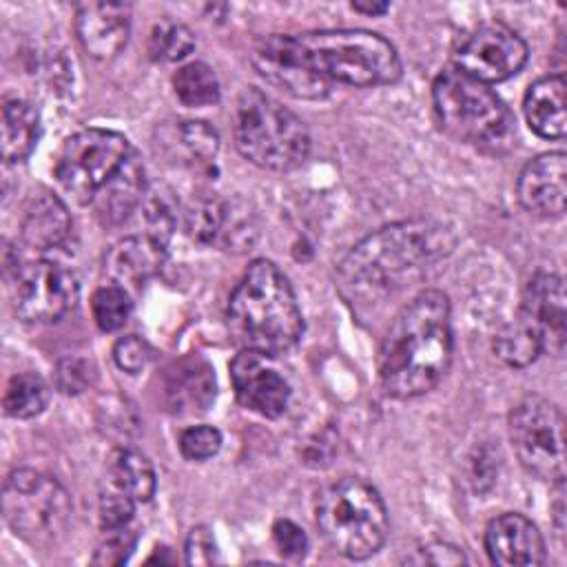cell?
Returning <instances> with one entry per match:
<instances>
[{
	"label": "cell",
	"mask_w": 567,
	"mask_h": 567,
	"mask_svg": "<svg viewBox=\"0 0 567 567\" xmlns=\"http://www.w3.org/2000/svg\"><path fill=\"white\" fill-rule=\"evenodd\" d=\"M2 514L16 536L33 547L49 549L66 536L73 505L58 478L20 467L4 478Z\"/></svg>",
	"instance_id": "ba28073f"
},
{
	"label": "cell",
	"mask_w": 567,
	"mask_h": 567,
	"mask_svg": "<svg viewBox=\"0 0 567 567\" xmlns=\"http://www.w3.org/2000/svg\"><path fill=\"white\" fill-rule=\"evenodd\" d=\"M49 403V385L35 372H20L11 377L4 390V412L11 419H33Z\"/></svg>",
	"instance_id": "83f0119b"
},
{
	"label": "cell",
	"mask_w": 567,
	"mask_h": 567,
	"mask_svg": "<svg viewBox=\"0 0 567 567\" xmlns=\"http://www.w3.org/2000/svg\"><path fill=\"white\" fill-rule=\"evenodd\" d=\"M109 481L126 492L135 503H146L155 494V470L151 461L133 447H115L106 461Z\"/></svg>",
	"instance_id": "d4e9b609"
},
{
	"label": "cell",
	"mask_w": 567,
	"mask_h": 567,
	"mask_svg": "<svg viewBox=\"0 0 567 567\" xmlns=\"http://www.w3.org/2000/svg\"><path fill=\"white\" fill-rule=\"evenodd\" d=\"M221 447V434L213 425H193L179 434V452L188 461H206Z\"/></svg>",
	"instance_id": "d6a6232c"
},
{
	"label": "cell",
	"mask_w": 567,
	"mask_h": 567,
	"mask_svg": "<svg viewBox=\"0 0 567 567\" xmlns=\"http://www.w3.org/2000/svg\"><path fill=\"white\" fill-rule=\"evenodd\" d=\"M233 135L237 151L255 166L292 171L310 153L306 124L268 93L248 86L235 106Z\"/></svg>",
	"instance_id": "8992f818"
},
{
	"label": "cell",
	"mask_w": 567,
	"mask_h": 567,
	"mask_svg": "<svg viewBox=\"0 0 567 567\" xmlns=\"http://www.w3.org/2000/svg\"><path fill=\"white\" fill-rule=\"evenodd\" d=\"M195 47L190 29L175 20H159L153 24L148 35V55L155 62H177L184 60Z\"/></svg>",
	"instance_id": "f1b7e54d"
},
{
	"label": "cell",
	"mask_w": 567,
	"mask_h": 567,
	"mask_svg": "<svg viewBox=\"0 0 567 567\" xmlns=\"http://www.w3.org/2000/svg\"><path fill=\"white\" fill-rule=\"evenodd\" d=\"M509 439L520 465L563 485L565 478V419L547 399L529 394L509 414Z\"/></svg>",
	"instance_id": "30bf717a"
},
{
	"label": "cell",
	"mask_w": 567,
	"mask_h": 567,
	"mask_svg": "<svg viewBox=\"0 0 567 567\" xmlns=\"http://www.w3.org/2000/svg\"><path fill=\"white\" fill-rule=\"evenodd\" d=\"M432 102L436 120L450 137L489 155L514 148V115L487 84L447 66L432 84Z\"/></svg>",
	"instance_id": "277c9868"
},
{
	"label": "cell",
	"mask_w": 567,
	"mask_h": 567,
	"mask_svg": "<svg viewBox=\"0 0 567 567\" xmlns=\"http://www.w3.org/2000/svg\"><path fill=\"white\" fill-rule=\"evenodd\" d=\"M184 554L188 565H213L219 563V549L208 527L197 525L188 532L184 543Z\"/></svg>",
	"instance_id": "8d00e7d4"
},
{
	"label": "cell",
	"mask_w": 567,
	"mask_h": 567,
	"mask_svg": "<svg viewBox=\"0 0 567 567\" xmlns=\"http://www.w3.org/2000/svg\"><path fill=\"white\" fill-rule=\"evenodd\" d=\"M485 551L501 567H534L545 563V543L538 527L523 514L507 512L489 520Z\"/></svg>",
	"instance_id": "e0dca14e"
},
{
	"label": "cell",
	"mask_w": 567,
	"mask_h": 567,
	"mask_svg": "<svg viewBox=\"0 0 567 567\" xmlns=\"http://www.w3.org/2000/svg\"><path fill=\"white\" fill-rule=\"evenodd\" d=\"M520 317H525L540 334L543 350L560 352L565 346V286L554 272H536L520 301Z\"/></svg>",
	"instance_id": "ac0fdd59"
},
{
	"label": "cell",
	"mask_w": 567,
	"mask_h": 567,
	"mask_svg": "<svg viewBox=\"0 0 567 567\" xmlns=\"http://www.w3.org/2000/svg\"><path fill=\"white\" fill-rule=\"evenodd\" d=\"M352 9L365 16H381L390 9L388 2H352Z\"/></svg>",
	"instance_id": "60d3db41"
},
{
	"label": "cell",
	"mask_w": 567,
	"mask_h": 567,
	"mask_svg": "<svg viewBox=\"0 0 567 567\" xmlns=\"http://www.w3.org/2000/svg\"><path fill=\"white\" fill-rule=\"evenodd\" d=\"M75 33L82 49L95 60L115 58L128 42L131 4L82 2L75 11Z\"/></svg>",
	"instance_id": "2e32d148"
},
{
	"label": "cell",
	"mask_w": 567,
	"mask_h": 567,
	"mask_svg": "<svg viewBox=\"0 0 567 567\" xmlns=\"http://www.w3.org/2000/svg\"><path fill=\"white\" fill-rule=\"evenodd\" d=\"M135 501L109 481L106 489L100 494V525L104 532L126 527L133 520Z\"/></svg>",
	"instance_id": "1f68e13d"
},
{
	"label": "cell",
	"mask_w": 567,
	"mask_h": 567,
	"mask_svg": "<svg viewBox=\"0 0 567 567\" xmlns=\"http://www.w3.org/2000/svg\"><path fill=\"white\" fill-rule=\"evenodd\" d=\"M104 534L106 536L97 545L93 563L95 565H120V563H124L128 558V554L133 551V547H135L137 534L133 529H128V525L120 527V529H109Z\"/></svg>",
	"instance_id": "836d02e7"
},
{
	"label": "cell",
	"mask_w": 567,
	"mask_h": 567,
	"mask_svg": "<svg viewBox=\"0 0 567 567\" xmlns=\"http://www.w3.org/2000/svg\"><path fill=\"white\" fill-rule=\"evenodd\" d=\"M494 352L512 368H525L543 352V339L538 330L520 315L505 323L494 337Z\"/></svg>",
	"instance_id": "484cf974"
},
{
	"label": "cell",
	"mask_w": 567,
	"mask_h": 567,
	"mask_svg": "<svg viewBox=\"0 0 567 567\" xmlns=\"http://www.w3.org/2000/svg\"><path fill=\"white\" fill-rule=\"evenodd\" d=\"M523 111L534 133L547 140H563L567 128L565 78L556 73L536 80L525 93Z\"/></svg>",
	"instance_id": "603a6c76"
},
{
	"label": "cell",
	"mask_w": 567,
	"mask_h": 567,
	"mask_svg": "<svg viewBox=\"0 0 567 567\" xmlns=\"http://www.w3.org/2000/svg\"><path fill=\"white\" fill-rule=\"evenodd\" d=\"M93 381V368L89 361L78 357L60 359L55 365V385L64 394H80L91 385Z\"/></svg>",
	"instance_id": "e575fe53"
},
{
	"label": "cell",
	"mask_w": 567,
	"mask_h": 567,
	"mask_svg": "<svg viewBox=\"0 0 567 567\" xmlns=\"http://www.w3.org/2000/svg\"><path fill=\"white\" fill-rule=\"evenodd\" d=\"M226 224V206L217 197H197L186 208V230L193 239L208 244Z\"/></svg>",
	"instance_id": "4dcf8cb0"
},
{
	"label": "cell",
	"mask_w": 567,
	"mask_h": 567,
	"mask_svg": "<svg viewBox=\"0 0 567 567\" xmlns=\"http://www.w3.org/2000/svg\"><path fill=\"white\" fill-rule=\"evenodd\" d=\"M148 346L137 334H126L113 346V359L117 368L128 374H137L148 363Z\"/></svg>",
	"instance_id": "74e56055"
},
{
	"label": "cell",
	"mask_w": 567,
	"mask_h": 567,
	"mask_svg": "<svg viewBox=\"0 0 567 567\" xmlns=\"http://www.w3.org/2000/svg\"><path fill=\"white\" fill-rule=\"evenodd\" d=\"M40 140V111L22 100H4L2 106V157L7 164L24 162Z\"/></svg>",
	"instance_id": "cb8c5ba5"
},
{
	"label": "cell",
	"mask_w": 567,
	"mask_h": 567,
	"mask_svg": "<svg viewBox=\"0 0 567 567\" xmlns=\"http://www.w3.org/2000/svg\"><path fill=\"white\" fill-rule=\"evenodd\" d=\"M133 151L131 142L117 131L84 128L62 144L53 171L60 186L78 204L91 206L102 186L113 179Z\"/></svg>",
	"instance_id": "9c48e42d"
},
{
	"label": "cell",
	"mask_w": 567,
	"mask_h": 567,
	"mask_svg": "<svg viewBox=\"0 0 567 567\" xmlns=\"http://www.w3.org/2000/svg\"><path fill=\"white\" fill-rule=\"evenodd\" d=\"M230 379L244 408L266 419H277L286 412L290 385L261 361V354L241 350L230 363Z\"/></svg>",
	"instance_id": "5bb4252c"
},
{
	"label": "cell",
	"mask_w": 567,
	"mask_h": 567,
	"mask_svg": "<svg viewBox=\"0 0 567 567\" xmlns=\"http://www.w3.org/2000/svg\"><path fill=\"white\" fill-rule=\"evenodd\" d=\"M527 62L525 40L503 22H485L454 51V69L483 82H503L516 75Z\"/></svg>",
	"instance_id": "7c38bea8"
},
{
	"label": "cell",
	"mask_w": 567,
	"mask_h": 567,
	"mask_svg": "<svg viewBox=\"0 0 567 567\" xmlns=\"http://www.w3.org/2000/svg\"><path fill=\"white\" fill-rule=\"evenodd\" d=\"M179 137L197 159H213L219 148V137L206 122H182Z\"/></svg>",
	"instance_id": "d590c367"
},
{
	"label": "cell",
	"mask_w": 567,
	"mask_h": 567,
	"mask_svg": "<svg viewBox=\"0 0 567 567\" xmlns=\"http://www.w3.org/2000/svg\"><path fill=\"white\" fill-rule=\"evenodd\" d=\"M164 257H166V244L151 237L148 233L133 235L111 246L104 259V270L113 279V284L126 290L140 288L146 279H151L159 270Z\"/></svg>",
	"instance_id": "d6986e66"
},
{
	"label": "cell",
	"mask_w": 567,
	"mask_h": 567,
	"mask_svg": "<svg viewBox=\"0 0 567 567\" xmlns=\"http://www.w3.org/2000/svg\"><path fill=\"white\" fill-rule=\"evenodd\" d=\"M146 195V175L144 164L133 151V155L126 159V164L109 179L102 190L91 202L95 217L104 226H117L122 224L137 206H142V199Z\"/></svg>",
	"instance_id": "7402d4cb"
},
{
	"label": "cell",
	"mask_w": 567,
	"mask_h": 567,
	"mask_svg": "<svg viewBox=\"0 0 567 567\" xmlns=\"http://www.w3.org/2000/svg\"><path fill=\"white\" fill-rule=\"evenodd\" d=\"M454 248L439 221L408 219L363 237L337 266V290L359 319H372Z\"/></svg>",
	"instance_id": "6da1fadb"
},
{
	"label": "cell",
	"mask_w": 567,
	"mask_h": 567,
	"mask_svg": "<svg viewBox=\"0 0 567 567\" xmlns=\"http://www.w3.org/2000/svg\"><path fill=\"white\" fill-rule=\"evenodd\" d=\"M78 301L75 275L49 259L16 266L13 308L24 323H53Z\"/></svg>",
	"instance_id": "8fae6325"
},
{
	"label": "cell",
	"mask_w": 567,
	"mask_h": 567,
	"mask_svg": "<svg viewBox=\"0 0 567 567\" xmlns=\"http://www.w3.org/2000/svg\"><path fill=\"white\" fill-rule=\"evenodd\" d=\"M301 60L323 80L350 86H381L401 78L396 49L365 29H323L292 35Z\"/></svg>",
	"instance_id": "5b68a950"
},
{
	"label": "cell",
	"mask_w": 567,
	"mask_h": 567,
	"mask_svg": "<svg viewBox=\"0 0 567 567\" xmlns=\"http://www.w3.org/2000/svg\"><path fill=\"white\" fill-rule=\"evenodd\" d=\"M252 66L270 84L303 100H319L330 93V82L317 75L297 53L292 35L261 38L250 55Z\"/></svg>",
	"instance_id": "4fadbf2b"
},
{
	"label": "cell",
	"mask_w": 567,
	"mask_h": 567,
	"mask_svg": "<svg viewBox=\"0 0 567 567\" xmlns=\"http://www.w3.org/2000/svg\"><path fill=\"white\" fill-rule=\"evenodd\" d=\"M518 202L536 217H563L567 199V157L563 151L534 157L518 175Z\"/></svg>",
	"instance_id": "9a60e30c"
},
{
	"label": "cell",
	"mask_w": 567,
	"mask_h": 567,
	"mask_svg": "<svg viewBox=\"0 0 567 567\" xmlns=\"http://www.w3.org/2000/svg\"><path fill=\"white\" fill-rule=\"evenodd\" d=\"M71 235V215L64 202L49 193H35L20 217V237L35 252L60 248Z\"/></svg>",
	"instance_id": "44dd1931"
},
{
	"label": "cell",
	"mask_w": 567,
	"mask_h": 567,
	"mask_svg": "<svg viewBox=\"0 0 567 567\" xmlns=\"http://www.w3.org/2000/svg\"><path fill=\"white\" fill-rule=\"evenodd\" d=\"M452 361L450 301L439 290H423L390 321L377 354L383 392L412 399L430 392Z\"/></svg>",
	"instance_id": "7a4b0ae2"
},
{
	"label": "cell",
	"mask_w": 567,
	"mask_h": 567,
	"mask_svg": "<svg viewBox=\"0 0 567 567\" xmlns=\"http://www.w3.org/2000/svg\"><path fill=\"white\" fill-rule=\"evenodd\" d=\"M315 518L326 543L352 560L377 554L388 536L383 498L370 483L354 476H346L319 494Z\"/></svg>",
	"instance_id": "52a82bcc"
},
{
	"label": "cell",
	"mask_w": 567,
	"mask_h": 567,
	"mask_svg": "<svg viewBox=\"0 0 567 567\" xmlns=\"http://www.w3.org/2000/svg\"><path fill=\"white\" fill-rule=\"evenodd\" d=\"M173 89L184 106L202 109L219 102V82L204 62H188L173 75Z\"/></svg>",
	"instance_id": "4316f807"
},
{
	"label": "cell",
	"mask_w": 567,
	"mask_h": 567,
	"mask_svg": "<svg viewBox=\"0 0 567 567\" xmlns=\"http://www.w3.org/2000/svg\"><path fill=\"white\" fill-rule=\"evenodd\" d=\"M272 538L284 558L297 560V558H303L308 551V536L299 525H295L288 518H279L272 525Z\"/></svg>",
	"instance_id": "f35d334b"
},
{
	"label": "cell",
	"mask_w": 567,
	"mask_h": 567,
	"mask_svg": "<svg viewBox=\"0 0 567 567\" xmlns=\"http://www.w3.org/2000/svg\"><path fill=\"white\" fill-rule=\"evenodd\" d=\"M133 310V301L126 288L117 284L100 286L91 297V312L100 330L113 332L122 328Z\"/></svg>",
	"instance_id": "f546056e"
},
{
	"label": "cell",
	"mask_w": 567,
	"mask_h": 567,
	"mask_svg": "<svg viewBox=\"0 0 567 567\" xmlns=\"http://www.w3.org/2000/svg\"><path fill=\"white\" fill-rule=\"evenodd\" d=\"M410 563H432V565H461L465 563V556L458 547L447 543H430L421 549H416V556L410 558Z\"/></svg>",
	"instance_id": "ab89813d"
},
{
	"label": "cell",
	"mask_w": 567,
	"mask_h": 567,
	"mask_svg": "<svg viewBox=\"0 0 567 567\" xmlns=\"http://www.w3.org/2000/svg\"><path fill=\"white\" fill-rule=\"evenodd\" d=\"M226 323L233 341L261 357H279L297 346L303 317L286 275L268 259H255L228 299Z\"/></svg>",
	"instance_id": "3957f363"
},
{
	"label": "cell",
	"mask_w": 567,
	"mask_h": 567,
	"mask_svg": "<svg viewBox=\"0 0 567 567\" xmlns=\"http://www.w3.org/2000/svg\"><path fill=\"white\" fill-rule=\"evenodd\" d=\"M164 399L175 414L208 410L215 399V374L210 365L197 357L175 361L164 374Z\"/></svg>",
	"instance_id": "ffe728a7"
}]
</instances>
